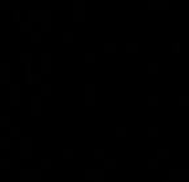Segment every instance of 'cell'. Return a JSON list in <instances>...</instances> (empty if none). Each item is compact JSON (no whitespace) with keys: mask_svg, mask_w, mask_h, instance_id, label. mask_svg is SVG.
I'll return each mask as SVG.
<instances>
[{"mask_svg":"<svg viewBox=\"0 0 189 182\" xmlns=\"http://www.w3.org/2000/svg\"><path fill=\"white\" fill-rule=\"evenodd\" d=\"M10 106H20V85H10Z\"/></svg>","mask_w":189,"mask_h":182,"instance_id":"cell-7","label":"cell"},{"mask_svg":"<svg viewBox=\"0 0 189 182\" xmlns=\"http://www.w3.org/2000/svg\"><path fill=\"white\" fill-rule=\"evenodd\" d=\"M40 63H42V75H50L51 73V55L50 53H42V58H40Z\"/></svg>","mask_w":189,"mask_h":182,"instance_id":"cell-6","label":"cell"},{"mask_svg":"<svg viewBox=\"0 0 189 182\" xmlns=\"http://www.w3.org/2000/svg\"><path fill=\"white\" fill-rule=\"evenodd\" d=\"M164 182H169V181H164Z\"/></svg>","mask_w":189,"mask_h":182,"instance_id":"cell-41","label":"cell"},{"mask_svg":"<svg viewBox=\"0 0 189 182\" xmlns=\"http://www.w3.org/2000/svg\"><path fill=\"white\" fill-rule=\"evenodd\" d=\"M9 167H10V159L2 157V159H0V169H9Z\"/></svg>","mask_w":189,"mask_h":182,"instance_id":"cell-22","label":"cell"},{"mask_svg":"<svg viewBox=\"0 0 189 182\" xmlns=\"http://www.w3.org/2000/svg\"><path fill=\"white\" fill-rule=\"evenodd\" d=\"M148 167L149 169H156L158 167V161L156 159H148Z\"/></svg>","mask_w":189,"mask_h":182,"instance_id":"cell-33","label":"cell"},{"mask_svg":"<svg viewBox=\"0 0 189 182\" xmlns=\"http://www.w3.org/2000/svg\"><path fill=\"white\" fill-rule=\"evenodd\" d=\"M22 181H40L42 179V169H20Z\"/></svg>","mask_w":189,"mask_h":182,"instance_id":"cell-3","label":"cell"},{"mask_svg":"<svg viewBox=\"0 0 189 182\" xmlns=\"http://www.w3.org/2000/svg\"><path fill=\"white\" fill-rule=\"evenodd\" d=\"M0 127H10V116H0Z\"/></svg>","mask_w":189,"mask_h":182,"instance_id":"cell-16","label":"cell"},{"mask_svg":"<svg viewBox=\"0 0 189 182\" xmlns=\"http://www.w3.org/2000/svg\"><path fill=\"white\" fill-rule=\"evenodd\" d=\"M116 136L118 137H126V127H116Z\"/></svg>","mask_w":189,"mask_h":182,"instance_id":"cell-30","label":"cell"},{"mask_svg":"<svg viewBox=\"0 0 189 182\" xmlns=\"http://www.w3.org/2000/svg\"><path fill=\"white\" fill-rule=\"evenodd\" d=\"M105 51L106 53H116V43H106Z\"/></svg>","mask_w":189,"mask_h":182,"instance_id":"cell-20","label":"cell"},{"mask_svg":"<svg viewBox=\"0 0 189 182\" xmlns=\"http://www.w3.org/2000/svg\"><path fill=\"white\" fill-rule=\"evenodd\" d=\"M95 159H105V149H96L95 151Z\"/></svg>","mask_w":189,"mask_h":182,"instance_id":"cell-28","label":"cell"},{"mask_svg":"<svg viewBox=\"0 0 189 182\" xmlns=\"http://www.w3.org/2000/svg\"><path fill=\"white\" fill-rule=\"evenodd\" d=\"M28 22H40L42 30L40 32H50L51 30V12L50 10H28Z\"/></svg>","mask_w":189,"mask_h":182,"instance_id":"cell-1","label":"cell"},{"mask_svg":"<svg viewBox=\"0 0 189 182\" xmlns=\"http://www.w3.org/2000/svg\"><path fill=\"white\" fill-rule=\"evenodd\" d=\"M126 51H128V53H136V51H138V45H136V43H128V45H126Z\"/></svg>","mask_w":189,"mask_h":182,"instance_id":"cell-24","label":"cell"},{"mask_svg":"<svg viewBox=\"0 0 189 182\" xmlns=\"http://www.w3.org/2000/svg\"><path fill=\"white\" fill-rule=\"evenodd\" d=\"M25 85H40L42 86V75H27Z\"/></svg>","mask_w":189,"mask_h":182,"instance_id":"cell-12","label":"cell"},{"mask_svg":"<svg viewBox=\"0 0 189 182\" xmlns=\"http://www.w3.org/2000/svg\"><path fill=\"white\" fill-rule=\"evenodd\" d=\"M85 61H86V63H93V61H95V53H86V55H85Z\"/></svg>","mask_w":189,"mask_h":182,"instance_id":"cell-32","label":"cell"},{"mask_svg":"<svg viewBox=\"0 0 189 182\" xmlns=\"http://www.w3.org/2000/svg\"><path fill=\"white\" fill-rule=\"evenodd\" d=\"M179 104L181 106H189V96H181L179 98Z\"/></svg>","mask_w":189,"mask_h":182,"instance_id":"cell-34","label":"cell"},{"mask_svg":"<svg viewBox=\"0 0 189 182\" xmlns=\"http://www.w3.org/2000/svg\"><path fill=\"white\" fill-rule=\"evenodd\" d=\"M148 9L149 10H168L169 9V2L168 0H149L148 2Z\"/></svg>","mask_w":189,"mask_h":182,"instance_id":"cell-10","label":"cell"},{"mask_svg":"<svg viewBox=\"0 0 189 182\" xmlns=\"http://www.w3.org/2000/svg\"><path fill=\"white\" fill-rule=\"evenodd\" d=\"M148 104H149V106H156V104H158V98H156V96H149V98H148Z\"/></svg>","mask_w":189,"mask_h":182,"instance_id":"cell-36","label":"cell"},{"mask_svg":"<svg viewBox=\"0 0 189 182\" xmlns=\"http://www.w3.org/2000/svg\"><path fill=\"white\" fill-rule=\"evenodd\" d=\"M63 42L73 43V32H63Z\"/></svg>","mask_w":189,"mask_h":182,"instance_id":"cell-18","label":"cell"},{"mask_svg":"<svg viewBox=\"0 0 189 182\" xmlns=\"http://www.w3.org/2000/svg\"><path fill=\"white\" fill-rule=\"evenodd\" d=\"M148 73H149V75H156V73H158V65H156V63H149V65H148Z\"/></svg>","mask_w":189,"mask_h":182,"instance_id":"cell-25","label":"cell"},{"mask_svg":"<svg viewBox=\"0 0 189 182\" xmlns=\"http://www.w3.org/2000/svg\"><path fill=\"white\" fill-rule=\"evenodd\" d=\"M27 75H32V63L25 65V76Z\"/></svg>","mask_w":189,"mask_h":182,"instance_id":"cell-38","label":"cell"},{"mask_svg":"<svg viewBox=\"0 0 189 182\" xmlns=\"http://www.w3.org/2000/svg\"><path fill=\"white\" fill-rule=\"evenodd\" d=\"M13 22H20V12H18V10L13 12Z\"/></svg>","mask_w":189,"mask_h":182,"instance_id":"cell-39","label":"cell"},{"mask_svg":"<svg viewBox=\"0 0 189 182\" xmlns=\"http://www.w3.org/2000/svg\"><path fill=\"white\" fill-rule=\"evenodd\" d=\"M10 137H20V127H10Z\"/></svg>","mask_w":189,"mask_h":182,"instance_id":"cell-26","label":"cell"},{"mask_svg":"<svg viewBox=\"0 0 189 182\" xmlns=\"http://www.w3.org/2000/svg\"><path fill=\"white\" fill-rule=\"evenodd\" d=\"M32 114H42V96H32Z\"/></svg>","mask_w":189,"mask_h":182,"instance_id":"cell-11","label":"cell"},{"mask_svg":"<svg viewBox=\"0 0 189 182\" xmlns=\"http://www.w3.org/2000/svg\"><path fill=\"white\" fill-rule=\"evenodd\" d=\"M20 159L23 161L32 159V139L30 137H20Z\"/></svg>","mask_w":189,"mask_h":182,"instance_id":"cell-2","label":"cell"},{"mask_svg":"<svg viewBox=\"0 0 189 182\" xmlns=\"http://www.w3.org/2000/svg\"><path fill=\"white\" fill-rule=\"evenodd\" d=\"M20 61L25 65L32 63V53H20Z\"/></svg>","mask_w":189,"mask_h":182,"instance_id":"cell-15","label":"cell"},{"mask_svg":"<svg viewBox=\"0 0 189 182\" xmlns=\"http://www.w3.org/2000/svg\"><path fill=\"white\" fill-rule=\"evenodd\" d=\"M10 83V65L0 63V85H9Z\"/></svg>","mask_w":189,"mask_h":182,"instance_id":"cell-8","label":"cell"},{"mask_svg":"<svg viewBox=\"0 0 189 182\" xmlns=\"http://www.w3.org/2000/svg\"><path fill=\"white\" fill-rule=\"evenodd\" d=\"M158 159H169V149H158Z\"/></svg>","mask_w":189,"mask_h":182,"instance_id":"cell-14","label":"cell"},{"mask_svg":"<svg viewBox=\"0 0 189 182\" xmlns=\"http://www.w3.org/2000/svg\"><path fill=\"white\" fill-rule=\"evenodd\" d=\"M95 182H105V170H101L100 176H98V177L95 179Z\"/></svg>","mask_w":189,"mask_h":182,"instance_id":"cell-37","label":"cell"},{"mask_svg":"<svg viewBox=\"0 0 189 182\" xmlns=\"http://www.w3.org/2000/svg\"><path fill=\"white\" fill-rule=\"evenodd\" d=\"M105 167L106 169H114L116 167V161L114 159H105Z\"/></svg>","mask_w":189,"mask_h":182,"instance_id":"cell-23","label":"cell"},{"mask_svg":"<svg viewBox=\"0 0 189 182\" xmlns=\"http://www.w3.org/2000/svg\"><path fill=\"white\" fill-rule=\"evenodd\" d=\"M101 170L103 169H86L85 170V179H86V181H95V179L100 176Z\"/></svg>","mask_w":189,"mask_h":182,"instance_id":"cell-13","label":"cell"},{"mask_svg":"<svg viewBox=\"0 0 189 182\" xmlns=\"http://www.w3.org/2000/svg\"><path fill=\"white\" fill-rule=\"evenodd\" d=\"M169 179L171 181H189V169H171Z\"/></svg>","mask_w":189,"mask_h":182,"instance_id":"cell-5","label":"cell"},{"mask_svg":"<svg viewBox=\"0 0 189 182\" xmlns=\"http://www.w3.org/2000/svg\"><path fill=\"white\" fill-rule=\"evenodd\" d=\"M85 104H86V106H93V104H95V86H93V85H86V86H85Z\"/></svg>","mask_w":189,"mask_h":182,"instance_id":"cell-9","label":"cell"},{"mask_svg":"<svg viewBox=\"0 0 189 182\" xmlns=\"http://www.w3.org/2000/svg\"><path fill=\"white\" fill-rule=\"evenodd\" d=\"M50 167H51L50 159H42V169H50Z\"/></svg>","mask_w":189,"mask_h":182,"instance_id":"cell-31","label":"cell"},{"mask_svg":"<svg viewBox=\"0 0 189 182\" xmlns=\"http://www.w3.org/2000/svg\"><path fill=\"white\" fill-rule=\"evenodd\" d=\"M172 51H174V53L179 51V43H174V45H172Z\"/></svg>","mask_w":189,"mask_h":182,"instance_id":"cell-40","label":"cell"},{"mask_svg":"<svg viewBox=\"0 0 189 182\" xmlns=\"http://www.w3.org/2000/svg\"><path fill=\"white\" fill-rule=\"evenodd\" d=\"M63 159H73V149H63Z\"/></svg>","mask_w":189,"mask_h":182,"instance_id":"cell-27","label":"cell"},{"mask_svg":"<svg viewBox=\"0 0 189 182\" xmlns=\"http://www.w3.org/2000/svg\"><path fill=\"white\" fill-rule=\"evenodd\" d=\"M22 32H32V22H20Z\"/></svg>","mask_w":189,"mask_h":182,"instance_id":"cell-17","label":"cell"},{"mask_svg":"<svg viewBox=\"0 0 189 182\" xmlns=\"http://www.w3.org/2000/svg\"><path fill=\"white\" fill-rule=\"evenodd\" d=\"M32 42L33 43L42 42V32H32Z\"/></svg>","mask_w":189,"mask_h":182,"instance_id":"cell-19","label":"cell"},{"mask_svg":"<svg viewBox=\"0 0 189 182\" xmlns=\"http://www.w3.org/2000/svg\"><path fill=\"white\" fill-rule=\"evenodd\" d=\"M148 136H149V137H156V136H158V129H156V127H149V129H148Z\"/></svg>","mask_w":189,"mask_h":182,"instance_id":"cell-35","label":"cell"},{"mask_svg":"<svg viewBox=\"0 0 189 182\" xmlns=\"http://www.w3.org/2000/svg\"><path fill=\"white\" fill-rule=\"evenodd\" d=\"M73 20L75 22L85 20V2L83 0H75L73 2Z\"/></svg>","mask_w":189,"mask_h":182,"instance_id":"cell-4","label":"cell"},{"mask_svg":"<svg viewBox=\"0 0 189 182\" xmlns=\"http://www.w3.org/2000/svg\"><path fill=\"white\" fill-rule=\"evenodd\" d=\"M51 94V85H42V96H50Z\"/></svg>","mask_w":189,"mask_h":182,"instance_id":"cell-21","label":"cell"},{"mask_svg":"<svg viewBox=\"0 0 189 182\" xmlns=\"http://www.w3.org/2000/svg\"><path fill=\"white\" fill-rule=\"evenodd\" d=\"M9 9H10L9 0H0V10H9Z\"/></svg>","mask_w":189,"mask_h":182,"instance_id":"cell-29","label":"cell"}]
</instances>
